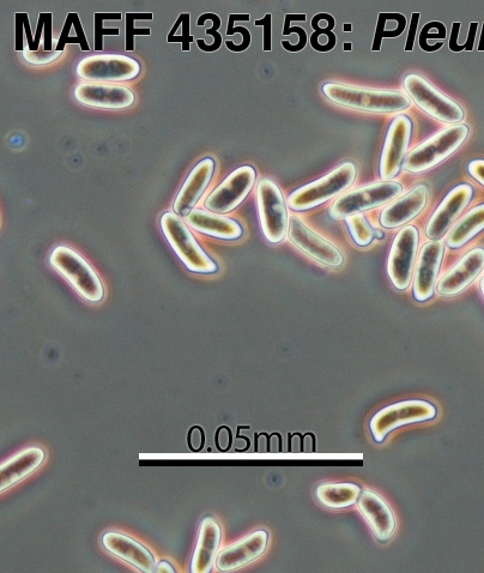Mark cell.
Wrapping results in <instances>:
<instances>
[{
	"label": "cell",
	"mask_w": 484,
	"mask_h": 573,
	"mask_svg": "<svg viewBox=\"0 0 484 573\" xmlns=\"http://www.w3.org/2000/svg\"><path fill=\"white\" fill-rule=\"evenodd\" d=\"M323 93L332 104L371 113H399L411 106L407 94L398 90L368 89L343 83H326Z\"/></svg>",
	"instance_id": "obj_1"
},
{
	"label": "cell",
	"mask_w": 484,
	"mask_h": 573,
	"mask_svg": "<svg viewBox=\"0 0 484 573\" xmlns=\"http://www.w3.org/2000/svg\"><path fill=\"white\" fill-rule=\"evenodd\" d=\"M160 227L175 255L191 273L211 275L219 271V265L202 249L189 226L174 211H166L161 216Z\"/></svg>",
	"instance_id": "obj_2"
},
{
	"label": "cell",
	"mask_w": 484,
	"mask_h": 573,
	"mask_svg": "<svg viewBox=\"0 0 484 573\" xmlns=\"http://www.w3.org/2000/svg\"><path fill=\"white\" fill-rule=\"evenodd\" d=\"M469 134V126L465 124L451 125L437 132L405 155L403 170L413 174L432 170L455 154L467 141Z\"/></svg>",
	"instance_id": "obj_3"
},
{
	"label": "cell",
	"mask_w": 484,
	"mask_h": 573,
	"mask_svg": "<svg viewBox=\"0 0 484 573\" xmlns=\"http://www.w3.org/2000/svg\"><path fill=\"white\" fill-rule=\"evenodd\" d=\"M48 262L84 300L89 303L104 300L105 288L99 275L80 253L68 246H58L51 252Z\"/></svg>",
	"instance_id": "obj_4"
},
{
	"label": "cell",
	"mask_w": 484,
	"mask_h": 573,
	"mask_svg": "<svg viewBox=\"0 0 484 573\" xmlns=\"http://www.w3.org/2000/svg\"><path fill=\"white\" fill-rule=\"evenodd\" d=\"M358 177V168L354 162H346L338 166L336 170L326 174L317 182L302 186V188L290 193L287 199L288 207L294 211H307L319 207L332 198L341 195L355 183Z\"/></svg>",
	"instance_id": "obj_5"
},
{
	"label": "cell",
	"mask_w": 484,
	"mask_h": 573,
	"mask_svg": "<svg viewBox=\"0 0 484 573\" xmlns=\"http://www.w3.org/2000/svg\"><path fill=\"white\" fill-rule=\"evenodd\" d=\"M438 414L437 407L431 402L410 400L391 404L379 410L369 421V431L375 443H384L389 434L397 428L431 421Z\"/></svg>",
	"instance_id": "obj_6"
},
{
	"label": "cell",
	"mask_w": 484,
	"mask_h": 573,
	"mask_svg": "<svg viewBox=\"0 0 484 573\" xmlns=\"http://www.w3.org/2000/svg\"><path fill=\"white\" fill-rule=\"evenodd\" d=\"M403 193V186L397 182H379L362 186L344 193L331 205L329 214L334 220L362 214L363 211L383 207L395 201Z\"/></svg>",
	"instance_id": "obj_7"
},
{
	"label": "cell",
	"mask_w": 484,
	"mask_h": 573,
	"mask_svg": "<svg viewBox=\"0 0 484 573\" xmlns=\"http://www.w3.org/2000/svg\"><path fill=\"white\" fill-rule=\"evenodd\" d=\"M141 70L138 60L117 53L88 56L76 66L77 76L89 83L129 82L135 80Z\"/></svg>",
	"instance_id": "obj_8"
},
{
	"label": "cell",
	"mask_w": 484,
	"mask_h": 573,
	"mask_svg": "<svg viewBox=\"0 0 484 573\" xmlns=\"http://www.w3.org/2000/svg\"><path fill=\"white\" fill-rule=\"evenodd\" d=\"M403 86L409 98L428 116L445 124L457 125L463 122L465 113L461 105L447 98L422 76L408 75L404 78Z\"/></svg>",
	"instance_id": "obj_9"
},
{
	"label": "cell",
	"mask_w": 484,
	"mask_h": 573,
	"mask_svg": "<svg viewBox=\"0 0 484 573\" xmlns=\"http://www.w3.org/2000/svg\"><path fill=\"white\" fill-rule=\"evenodd\" d=\"M257 205L260 228L266 240L281 243L289 231L287 203L274 180H260L257 188Z\"/></svg>",
	"instance_id": "obj_10"
},
{
	"label": "cell",
	"mask_w": 484,
	"mask_h": 573,
	"mask_svg": "<svg viewBox=\"0 0 484 573\" xmlns=\"http://www.w3.org/2000/svg\"><path fill=\"white\" fill-rule=\"evenodd\" d=\"M420 232L415 226H405L398 232L387 262V274L398 291H405L413 280Z\"/></svg>",
	"instance_id": "obj_11"
},
{
	"label": "cell",
	"mask_w": 484,
	"mask_h": 573,
	"mask_svg": "<svg viewBox=\"0 0 484 573\" xmlns=\"http://www.w3.org/2000/svg\"><path fill=\"white\" fill-rule=\"evenodd\" d=\"M256 179L252 166L237 168L205 199L204 208L221 215L232 213L250 195Z\"/></svg>",
	"instance_id": "obj_12"
},
{
	"label": "cell",
	"mask_w": 484,
	"mask_h": 573,
	"mask_svg": "<svg viewBox=\"0 0 484 573\" xmlns=\"http://www.w3.org/2000/svg\"><path fill=\"white\" fill-rule=\"evenodd\" d=\"M288 238L301 252L326 267L336 269L344 264L340 249L308 227L299 216L290 217Z\"/></svg>",
	"instance_id": "obj_13"
},
{
	"label": "cell",
	"mask_w": 484,
	"mask_h": 573,
	"mask_svg": "<svg viewBox=\"0 0 484 573\" xmlns=\"http://www.w3.org/2000/svg\"><path fill=\"white\" fill-rule=\"evenodd\" d=\"M413 132V123L407 116L393 119L385 138L383 154L380 159V178L383 182H392L403 167Z\"/></svg>",
	"instance_id": "obj_14"
},
{
	"label": "cell",
	"mask_w": 484,
	"mask_h": 573,
	"mask_svg": "<svg viewBox=\"0 0 484 573\" xmlns=\"http://www.w3.org/2000/svg\"><path fill=\"white\" fill-rule=\"evenodd\" d=\"M74 98L80 105L111 111L126 110L136 101L135 93L118 83H80Z\"/></svg>",
	"instance_id": "obj_15"
},
{
	"label": "cell",
	"mask_w": 484,
	"mask_h": 573,
	"mask_svg": "<svg viewBox=\"0 0 484 573\" xmlns=\"http://www.w3.org/2000/svg\"><path fill=\"white\" fill-rule=\"evenodd\" d=\"M444 252L445 247L441 240L429 241L421 249L416 263L413 286L414 298L420 303L433 298Z\"/></svg>",
	"instance_id": "obj_16"
},
{
	"label": "cell",
	"mask_w": 484,
	"mask_h": 573,
	"mask_svg": "<svg viewBox=\"0 0 484 573\" xmlns=\"http://www.w3.org/2000/svg\"><path fill=\"white\" fill-rule=\"evenodd\" d=\"M475 190L470 184H459L452 189L434 211L431 220L426 227L428 239L438 240L443 238L453 223L458 220L463 211L467 209L474 197Z\"/></svg>",
	"instance_id": "obj_17"
},
{
	"label": "cell",
	"mask_w": 484,
	"mask_h": 573,
	"mask_svg": "<svg viewBox=\"0 0 484 573\" xmlns=\"http://www.w3.org/2000/svg\"><path fill=\"white\" fill-rule=\"evenodd\" d=\"M269 534L265 530H257L232 546L217 554L215 566L221 572H232L245 568L256 562L268 548Z\"/></svg>",
	"instance_id": "obj_18"
},
{
	"label": "cell",
	"mask_w": 484,
	"mask_h": 573,
	"mask_svg": "<svg viewBox=\"0 0 484 573\" xmlns=\"http://www.w3.org/2000/svg\"><path fill=\"white\" fill-rule=\"evenodd\" d=\"M216 162L213 158H205L192 168L177 197L174 199L173 211L180 217H186L207 191L213 180Z\"/></svg>",
	"instance_id": "obj_19"
},
{
	"label": "cell",
	"mask_w": 484,
	"mask_h": 573,
	"mask_svg": "<svg viewBox=\"0 0 484 573\" xmlns=\"http://www.w3.org/2000/svg\"><path fill=\"white\" fill-rule=\"evenodd\" d=\"M484 269V249H474L458 262L450 273L438 283L441 297L451 298L461 294L480 276Z\"/></svg>",
	"instance_id": "obj_20"
},
{
	"label": "cell",
	"mask_w": 484,
	"mask_h": 573,
	"mask_svg": "<svg viewBox=\"0 0 484 573\" xmlns=\"http://www.w3.org/2000/svg\"><path fill=\"white\" fill-rule=\"evenodd\" d=\"M102 546L112 556L124 560L138 571L156 572V560L148 548L125 534L110 532L102 536Z\"/></svg>",
	"instance_id": "obj_21"
},
{
	"label": "cell",
	"mask_w": 484,
	"mask_h": 573,
	"mask_svg": "<svg viewBox=\"0 0 484 573\" xmlns=\"http://www.w3.org/2000/svg\"><path fill=\"white\" fill-rule=\"evenodd\" d=\"M358 509L365 517L372 532L380 542H389L396 530V520L393 512L378 493L362 491L358 500Z\"/></svg>",
	"instance_id": "obj_22"
},
{
	"label": "cell",
	"mask_w": 484,
	"mask_h": 573,
	"mask_svg": "<svg viewBox=\"0 0 484 573\" xmlns=\"http://www.w3.org/2000/svg\"><path fill=\"white\" fill-rule=\"evenodd\" d=\"M428 202V188L420 184L411 189L407 195L397 199L383 210L380 215V225L386 229H395L408 225L416 219Z\"/></svg>",
	"instance_id": "obj_23"
},
{
	"label": "cell",
	"mask_w": 484,
	"mask_h": 573,
	"mask_svg": "<svg viewBox=\"0 0 484 573\" xmlns=\"http://www.w3.org/2000/svg\"><path fill=\"white\" fill-rule=\"evenodd\" d=\"M185 220L186 225L196 232L215 239L233 241L240 239L244 234V228L237 220L207 209H193Z\"/></svg>",
	"instance_id": "obj_24"
},
{
	"label": "cell",
	"mask_w": 484,
	"mask_h": 573,
	"mask_svg": "<svg viewBox=\"0 0 484 573\" xmlns=\"http://www.w3.org/2000/svg\"><path fill=\"white\" fill-rule=\"evenodd\" d=\"M222 539L220 524L213 517H205L199 529L195 553L191 562L192 573H209L213 570Z\"/></svg>",
	"instance_id": "obj_25"
},
{
	"label": "cell",
	"mask_w": 484,
	"mask_h": 573,
	"mask_svg": "<svg viewBox=\"0 0 484 573\" xmlns=\"http://www.w3.org/2000/svg\"><path fill=\"white\" fill-rule=\"evenodd\" d=\"M45 458L44 450L27 448L3 462L2 467H0V491L5 492L18 482L28 478L36 469H39Z\"/></svg>",
	"instance_id": "obj_26"
},
{
	"label": "cell",
	"mask_w": 484,
	"mask_h": 573,
	"mask_svg": "<svg viewBox=\"0 0 484 573\" xmlns=\"http://www.w3.org/2000/svg\"><path fill=\"white\" fill-rule=\"evenodd\" d=\"M362 490L353 482L319 485L316 490L318 502L330 510L348 509L358 503Z\"/></svg>",
	"instance_id": "obj_27"
},
{
	"label": "cell",
	"mask_w": 484,
	"mask_h": 573,
	"mask_svg": "<svg viewBox=\"0 0 484 573\" xmlns=\"http://www.w3.org/2000/svg\"><path fill=\"white\" fill-rule=\"evenodd\" d=\"M484 231V203L471 209L467 215L452 227L447 235V246L450 249H461Z\"/></svg>",
	"instance_id": "obj_28"
},
{
	"label": "cell",
	"mask_w": 484,
	"mask_h": 573,
	"mask_svg": "<svg viewBox=\"0 0 484 573\" xmlns=\"http://www.w3.org/2000/svg\"><path fill=\"white\" fill-rule=\"evenodd\" d=\"M405 28H407V18L402 14H390V26L387 14H380L372 50L380 51L381 40L398 38L404 33Z\"/></svg>",
	"instance_id": "obj_29"
},
{
	"label": "cell",
	"mask_w": 484,
	"mask_h": 573,
	"mask_svg": "<svg viewBox=\"0 0 484 573\" xmlns=\"http://www.w3.org/2000/svg\"><path fill=\"white\" fill-rule=\"evenodd\" d=\"M347 225L356 244L365 247L373 243L375 237L374 229L369 225L363 214H355L347 217Z\"/></svg>",
	"instance_id": "obj_30"
},
{
	"label": "cell",
	"mask_w": 484,
	"mask_h": 573,
	"mask_svg": "<svg viewBox=\"0 0 484 573\" xmlns=\"http://www.w3.org/2000/svg\"><path fill=\"white\" fill-rule=\"evenodd\" d=\"M154 15L151 12H139V14H133V12H127L125 15L126 21V42L125 50L127 52L135 51V36L143 35L148 36L151 34L150 28H135V21H151Z\"/></svg>",
	"instance_id": "obj_31"
},
{
	"label": "cell",
	"mask_w": 484,
	"mask_h": 573,
	"mask_svg": "<svg viewBox=\"0 0 484 573\" xmlns=\"http://www.w3.org/2000/svg\"><path fill=\"white\" fill-rule=\"evenodd\" d=\"M237 21H250V15H237L231 14L228 16V27L226 34L231 36L237 33L242 34V42L239 46L235 45L233 41L228 40L226 41V46L229 51L232 52H244L247 50L248 47L251 45L252 36L250 30L245 27H235L234 24Z\"/></svg>",
	"instance_id": "obj_32"
},
{
	"label": "cell",
	"mask_w": 484,
	"mask_h": 573,
	"mask_svg": "<svg viewBox=\"0 0 484 573\" xmlns=\"http://www.w3.org/2000/svg\"><path fill=\"white\" fill-rule=\"evenodd\" d=\"M121 14H102V12H95L94 14V33H95V45L94 50L96 52L104 51V38L106 35L118 36L120 34L119 28H104V22L106 20H121Z\"/></svg>",
	"instance_id": "obj_33"
},
{
	"label": "cell",
	"mask_w": 484,
	"mask_h": 573,
	"mask_svg": "<svg viewBox=\"0 0 484 573\" xmlns=\"http://www.w3.org/2000/svg\"><path fill=\"white\" fill-rule=\"evenodd\" d=\"M292 21H306V15H286V18H284V29H283V35H290L292 33H298L299 34V42L296 45H292L290 44L289 41H282V46L284 48V50H287L289 52H300L302 50H304V48L307 45V33L306 30L304 28L301 27H290V23H292Z\"/></svg>",
	"instance_id": "obj_34"
},
{
	"label": "cell",
	"mask_w": 484,
	"mask_h": 573,
	"mask_svg": "<svg viewBox=\"0 0 484 573\" xmlns=\"http://www.w3.org/2000/svg\"><path fill=\"white\" fill-rule=\"evenodd\" d=\"M446 38V28L443 23L441 22H431L426 24L423 27L421 35H420V46L423 51L426 52H435L440 50L443 47V42H440L438 45L428 46L427 41L429 39H444Z\"/></svg>",
	"instance_id": "obj_35"
},
{
	"label": "cell",
	"mask_w": 484,
	"mask_h": 573,
	"mask_svg": "<svg viewBox=\"0 0 484 573\" xmlns=\"http://www.w3.org/2000/svg\"><path fill=\"white\" fill-rule=\"evenodd\" d=\"M22 53L23 59L26 60L29 65L33 66H45L52 64L53 62H56L57 59L62 57L63 54V52L56 50L52 52H46L42 45L38 52H32L29 50V48H24Z\"/></svg>",
	"instance_id": "obj_36"
},
{
	"label": "cell",
	"mask_w": 484,
	"mask_h": 573,
	"mask_svg": "<svg viewBox=\"0 0 484 573\" xmlns=\"http://www.w3.org/2000/svg\"><path fill=\"white\" fill-rule=\"evenodd\" d=\"M190 14H186V12H184V14H181L178 17V20L180 21V29H181V35L178 36V38H173L171 40H167L168 44H181L183 45V51L184 52H189L191 50L190 45L192 44V42H195V36H192L190 34Z\"/></svg>",
	"instance_id": "obj_37"
},
{
	"label": "cell",
	"mask_w": 484,
	"mask_h": 573,
	"mask_svg": "<svg viewBox=\"0 0 484 573\" xmlns=\"http://www.w3.org/2000/svg\"><path fill=\"white\" fill-rule=\"evenodd\" d=\"M75 16H76V12H70V14H68V16H66V22H65L64 28L62 30V35H60V38L58 40L56 51L64 52L65 47L68 44L81 45V41H80V39L77 38V36L74 39L70 38L71 29L74 28Z\"/></svg>",
	"instance_id": "obj_38"
},
{
	"label": "cell",
	"mask_w": 484,
	"mask_h": 573,
	"mask_svg": "<svg viewBox=\"0 0 484 573\" xmlns=\"http://www.w3.org/2000/svg\"><path fill=\"white\" fill-rule=\"evenodd\" d=\"M193 442L198 444V452H201L205 446V432L201 426H192L190 428L189 434H187V445L189 449Z\"/></svg>",
	"instance_id": "obj_39"
},
{
	"label": "cell",
	"mask_w": 484,
	"mask_h": 573,
	"mask_svg": "<svg viewBox=\"0 0 484 573\" xmlns=\"http://www.w3.org/2000/svg\"><path fill=\"white\" fill-rule=\"evenodd\" d=\"M271 15H265L262 20L256 21V26H263V32H264V44H263V50L265 52H270L271 51Z\"/></svg>",
	"instance_id": "obj_40"
},
{
	"label": "cell",
	"mask_w": 484,
	"mask_h": 573,
	"mask_svg": "<svg viewBox=\"0 0 484 573\" xmlns=\"http://www.w3.org/2000/svg\"><path fill=\"white\" fill-rule=\"evenodd\" d=\"M27 12H17L15 15L16 20V51L23 52V32H24V18Z\"/></svg>",
	"instance_id": "obj_41"
},
{
	"label": "cell",
	"mask_w": 484,
	"mask_h": 573,
	"mask_svg": "<svg viewBox=\"0 0 484 573\" xmlns=\"http://www.w3.org/2000/svg\"><path fill=\"white\" fill-rule=\"evenodd\" d=\"M52 17L51 12H48L45 29H44V39H42V47L46 52H52L53 50V39H52Z\"/></svg>",
	"instance_id": "obj_42"
},
{
	"label": "cell",
	"mask_w": 484,
	"mask_h": 573,
	"mask_svg": "<svg viewBox=\"0 0 484 573\" xmlns=\"http://www.w3.org/2000/svg\"><path fill=\"white\" fill-rule=\"evenodd\" d=\"M468 172L471 178H474L476 182L484 186V160L471 161L468 166Z\"/></svg>",
	"instance_id": "obj_43"
},
{
	"label": "cell",
	"mask_w": 484,
	"mask_h": 573,
	"mask_svg": "<svg viewBox=\"0 0 484 573\" xmlns=\"http://www.w3.org/2000/svg\"><path fill=\"white\" fill-rule=\"evenodd\" d=\"M420 21V14L419 12H414L413 20H411L410 30L407 40V45H405V51L410 52L413 51L414 44H415V36H416V29L419 27Z\"/></svg>",
	"instance_id": "obj_44"
},
{
	"label": "cell",
	"mask_w": 484,
	"mask_h": 573,
	"mask_svg": "<svg viewBox=\"0 0 484 573\" xmlns=\"http://www.w3.org/2000/svg\"><path fill=\"white\" fill-rule=\"evenodd\" d=\"M477 27H479V23L473 22L470 23V30H469V39L467 44L463 45V51H473L475 47V40L477 34Z\"/></svg>",
	"instance_id": "obj_45"
},
{
	"label": "cell",
	"mask_w": 484,
	"mask_h": 573,
	"mask_svg": "<svg viewBox=\"0 0 484 573\" xmlns=\"http://www.w3.org/2000/svg\"><path fill=\"white\" fill-rule=\"evenodd\" d=\"M314 450H316V437L312 433H307L302 439V451L311 454Z\"/></svg>",
	"instance_id": "obj_46"
},
{
	"label": "cell",
	"mask_w": 484,
	"mask_h": 573,
	"mask_svg": "<svg viewBox=\"0 0 484 573\" xmlns=\"http://www.w3.org/2000/svg\"><path fill=\"white\" fill-rule=\"evenodd\" d=\"M459 28H461V23H453L451 40H450V50L452 52H462L461 46L457 44Z\"/></svg>",
	"instance_id": "obj_47"
},
{
	"label": "cell",
	"mask_w": 484,
	"mask_h": 573,
	"mask_svg": "<svg viewBox=\"0 0 484 573\" xmlns=\"http://www.w3.org/2000/svg\"><path fill=\"white\" fill-rule=\"evenodd\" d=\"M282 450V437L278 433H272L269 437V451L280 452Z\"/></svg>",
	"instance_id": "obj_48"
},
{
	"label": "cell",
	"mask_w": 484,
	"mask_h": 573,
	"mask_svg": "<svg viewBox=\"0 0 484 573\" xmlns=\"http://www.w3.org/2000/svg\"><path fill=\"white\" fill-rule=\"evenodd\" d=\"M302 439H304V436L300 433L290 434V450L293 452H301Z\"/></svg>",
	"instance_id": "obj_49"
},
{
	"label": "cell",
	"mask_w": 484,
	"mask_h": 573,
	"mask_svg": "<svg viewBox=\"0 0 484 573\" xmlns=\"http://www.w3.org/2000/svg\"><path fill=\"white\" fill-rule=\"evenodd\" d=\"M156 572H161V573H169V572H177V570H175L173 568V565L171 563L168 562V560H161V562L159 564L156 565Z\"/></svg>",
	"instance_id": "obj_50"
},
{
	"label": "cell",
	"mask_w": 484,
	"mask_h": 573,
	"mask_svg": "<svg viewBox=\"0 0 484 573\" xmlns=\"http://www.w3.org/2000/svg\"><path fill=\"white\" fill-rule=\"evenodd\" d=\"M479 51H484V24H483V29H482V34H481V39H480V44H479Z\"/></svg>",
	"instance_id": "obj_51"
},
{
	"label": "cell",
	"mask_w": 484,
	"mask_h": 573,
	"mask_svg": "<svg viewBox=\"0 0 484 573\" xmlns=\"http://www.w3.org/2000/svg\"><path fill=\"white\" fill-rule=\"evenodd\" d=\"M344 32H352V24H344Z\"/></svg>",
	"instance_id": "obj_52"
},
{
	"label": "cell",
	"mask_w": 484,
	"mask_h": 573,
	"mask_svg": "<svg viewBox=\"0 0 484 573\" xmlns=\"http://www.w3.org/2000/svg\"><path fill=\"white\" fill-rule=\"evenodd\" d=\"M480 289H481V293H482L483 298H484V277H483V279H482L481 282H480Z\"/></svg>",
	"instance_id": "obj_53"
},
{
	"label": "cell",
	"mask_w": 484,
	"mask_h": 573,
	"mask_svg": "<svg viewBox=\"0 0 484 573\" xmlns=\"http://www.w3.org/2000/svg\"><path fill=\"white\" fill-rule=\"evenodd\" d=\"M344 50L346 51L352 50V44H344Z\"/></svg>",
	"instance_id": "obj_54"
}]
</instances>
